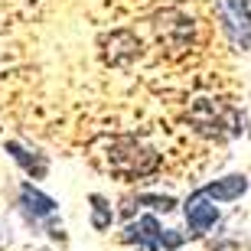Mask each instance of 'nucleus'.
Instances as JSON below:
<instances>
[{"label": "nucleus", "instance_id": "f257e3e1", "mask_svg": "<svg viewBox=\"0 0 251 251\" xmlns=\"http://www.w3.org/2000/svg\"><path fill=\"white\" fill-rule=\"evenodd\" d=\"M121 238L127 245H137V248H147V251H176L179 245H183V235L179 232H163L153 215H140L137 222H130Z\"/></svg>", "mask_w": 251, "mask_h": 251}, {"label": "nucleus", "instance_id": "f03ea898", "mask_svg": "<svg viewBox=\"0 0 251 251\" xmlns=\"http://www.w3.org/2000/svg\"><path fill=\"white\" fill-rule=\"evenodd\" d=\"M219 17H222L228 43L245 52L251 46V3L248 0H219Z\"/></svg>", "mask_w": 251, "mask_h": 251}, {"label": "nucleus", "instance_id": "7ed1b4c3", "mask_svg": "<svg viewBox=\"0 0 251 251\" xmlns=\"http://www.w3.org/2000/svg\"><path fill=\"white\" fill-rule=\"evenodd\" d=\"M183 212H186V225H189V235H193V238L205 235L215 222H219V205H215L202 189H196V193L186 199Z\"/></svg>", "mask_w": 251, "mask_h": 251}, {"label": "nucleus", "instance_id": "20e7f679", "mask_svg": "<svg viewBox=\"0 0 251 251\" xmlns=\"http://www.w3.org/2000/svg\"><path fill=\"white\" fill-rule=\"evenodd\" d=\"M20 205H23L26 219H33V222L56 212V199H49L46 193H39V189L29 186V183H23V186H20Z\"/></svg>", "mask_w": 251, "mask_h": 251}, {"label": "nucleus", "instance_id": "39448f33", "mask_svg": "<svg viewBox=\"0 0 251 251\" xmlns=\"http://www.w3.org/2000/svg\"><path fill=\"white\" fill-rule=\"evenodd\" d=\"M202 193L212 199V202H232V199H242L248 193V179L245 176H225V179H215L209 186H202Z\"/></svg>", "mask_w": 251, "mask_h": 251}, {"label": "nucleus", "instance_id": "423d86ee", "mask_svg": "<svg viewBox=\"0 0 251 251\" xmlns=\"http://www.w3.org/2000/svg\"><path fill=\"white\" fill-rule=\"evenodd\" d=\"M7 150L13 153V160H17V163L26 170V173H33L36 179H39V176H46V160H43V157H29V150H23L20 144H13V140L7 144Z\"/></svg>", "mask_w": 251, "mask_h": 251}, {"label": "nucleus", "instance_id": "0eeeda50", "mask_svg": "<svg viewBox=\"0 0 251 251\" xmlns=\"http://www.w3.org/2000/svg\"><path fill=\"white\" fill-rule=\"evenodd\" d=\"M111 222H114V212H111V205H108V199L95 193L92 196V228L104 232V228H111Z\"/></svg>", "mask_w": 251, "mask_h": 251}]
</instances>
